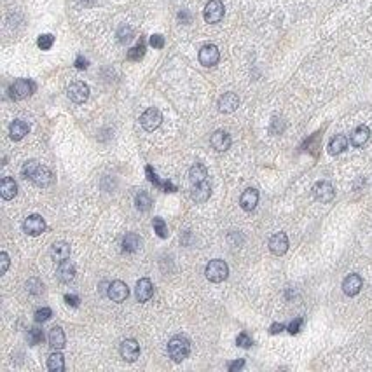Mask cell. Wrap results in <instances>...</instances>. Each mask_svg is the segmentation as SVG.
<instances>
[{"instance_id":"obj_1","label":"cell","mask_w":372,"mask_h":372,"mask_svg":"<svg viewBox=\"0 0 372 372\" xmlns=\"http://www.w3.org/2000/svg\"><path fill=\"white\" fill-rule=\"evenodd\" d=\"M21 173L25 178H28V180H32L35 185H39V187H49V185L52 184V180H55V175H52V172L47 168V166L40 165V163L37 161H26L25 165H23L21 168Z\"/></svg>"},{"instance_id":"obj_2","label":"cell","mask_w":372,"mask_h":372,"mask_svg":"<svg viewBox=\"0 0 372 372\" xmlns=\"http://www.w3.org/2000/svg\"><path fill=\"white\" fill-rule=\"evenodd\" d=\"M191 353V343L184 336H175L168 343V355L173 362H184Z\"/></svg>"},{"instance_id":"obj_3","label":"cell","mask_w":372,"mask_h":372,"mask_svg":"<svg viewBox=\"0 0 372 372\" xmlns=\"http://www.w3.org/2000/svg\"><path fill=\"white\" fill-rule=\"evenodd\" d=\"M204 275H206V278L210 280V282L220 283L227 278V275H229V268H227V264L224 262V260L215 259V260H210V264L206 265Z\"/></svg>"},{"instance_id":"obj_4","label":"cell","mask_w":372,"mask_h":372,"mask_svg":"<svg viewBox=\"0 0 372 372\" xmlns=\"http://www.w3.org/2000/svg\"><path fill=\"white\" fill-rule=\"evenodd\" d=\"M161 123H163V116H161V112H159V110L155 109V107L147 109L145 112L140 116V124H142V128L145 131L157 130V128L161 126Z\"/></svg>"},{"instance_id":"obj_5","label":"cell","mask_w":372,"mask_h":372,"mask_svg":"<svg viewBox=\"0 0 372 372\" xmlns=\"http://www.w3.org/2000/svg\"><path fill=\"white\" fill-rule=\"evenodd\" d=\"M35 91V84L32 81H26V79H20L11 86L9 93L13 100H23V98H28L30 94Z\"/></svg>"},{"instance_id":"obj_6","label":"cell","mask_w":372,"mask_h":372,"mask_svg":"<svg viewBox=\"0 0 372 372\" xmlns=\"http://www.w3.org/2000/svg\"><path fill=\"white\" fill-rule=\"evenodd\" d=\"M67 94L74 103H84V101L89 98V86L82 81L72 82V84L68 86Z\"/></svg>"},{"instance_id":"obj_7","label":"cell","mask_w":372,"mask_h":372,"mask_svg":"<svg viewBox=\"0 0 372 372\" xmlns=\"http://www.w3.org/2000/svg\"><path fill=\"white\" fill-rule=\"evenodd\" d=\"M23 231L30 236H39L45 231V220L42 219V215H28L23 222Z\"/></svg>"},{"instance_id":"obj_8","label":"cell","mask_w":372,"mask_h":372,"mask_svg":"<svg viewBox=\"0 0 372 372\" xmlns=\"http://www.w3.org/2000/svg\"><path fill=\"white\" fill-rule=\"evenodd\" d=\"M107 295L114 302H123V301H126V297L130 295V290H128L126 283L121 282V280H116V282H112L109 285Z\"/></svg>"},{"instance_id":"obj_9","label":"cell","mask_w":372,"mask_h":372,"mask_svg":"<svg viewBox=\"0 0 372 372\" xmlns=\"http://www.w3.org/2000/svg\"><path fill=\"white\" fill-rule=\"evenodd\" d=\"M154 295V285L149 278H142L136 282V288H135V297L138 302H147L150 301Z\"/></svg>"},{"instance_id":"obj_10","label":"cell","mask_w":372,"mask_h":372,"mask_svg":"<svg viewBox=\"0 0 372 372\" xmlns=\"http://www.w3.org/2000/svg\"><path fill=\"white\" fill-rule=\"evenodd\" d=\"M219 58H220V52H219L217 45L208 44V45H204V47H201V51H199V63L203 67H214V65H217Z\"/></svg>"},{"instance_id":"obj_11","label":"cell","mask_w":372,"mask_h":372,"mask_svg":"<svg viewBox=\"0 0 372 372\" xmlns=\"http://www.w3.org/2000/svg\"><path fill=\"white\" fill-rule=\"evenodd\" d=\"M224 18V4L220 0H210L204 7V20L206 23H219Z\"/></svg>"},{"instance_id":"obj_12","label":"cell","mask_w":372,"mask_h":372,"mask_svg":"<svg viewBox=\"0 0 372 372\" xmlns=\"http://www.w3.org/2000/svg\"><path fill=\"white\" fill-rule=\"evenodd\" d=\"M313 192H314V197H316V201H320V203H330V201L334 199V196H336V191H334L332 184L330 182H318L316 185L313 187Z\"/></svg>"},{"instance_id":"obj_13","label":"cell","mask_w":372,"mask_h":372,"mask_svg":"<svg viewBox=\"0 0 372 372\" xmlns=\"http://www.w3.org/2000/svg\"><path fill=\"white\" fill-rule=\"evenodd\" d=\"M119 353L126 362H135L140 356V344L135 339H126L121 343Z\"/></svg>"},{"instance_id":"obj_14","label":"cell","mask_w":372,"mask_h":372,"mask_svg":"<svg viewBox=\"0 0 372 372\" xmlns=\"http://www.w3.org/2000/svg\"><path fill=\"white\" fill-rule=\"evenodd\" d=\"M362 285H363L362 276L356 275V273H353V275H348L346 278H344V282H343V292L346 295H350V297H355V295L358 294L360 290H362Z\"/></svg>"},{"instance_id":"obj_15","label":"cell","mask_w":372,"mask_h":372,"mask_svg":"<svg viewBox=\"0 0 372 372\" xmlns=\"http://www.w3.org/2000/svg\"><path fill=\"white\" fill-rule=\"evenodd\" d=\"M269 250H271V253H275V255H285L288 250V238L285 233H276L271 236V240H269Z\"/></svg>"},{"instance_id":"obj_16","label":"cell","mask_w":372,"mask_h":372,"mask_svg":"<svg viewBox=\"0 0 372 372\" xmlns=\"http://www.w3.org/2000/svg\"><path fill=\"white\" fill-rule=\"evenodd\" d=\"M211 196V187L206 182H201V184L191 185V197L196 201V203H206Z\"/></svg>"},{"instance_id":"obj_17","label":"cell","mask_w":372,"mask_h":372,"mask_svg":"<svg viewBox=\"0 0 372 372\" xmlns=\"http://www.w3.org/2000/svg\"><path fill=\"white\" fill-rule=\"evenodd\" d=\"M240 204L245 211H253L259 204V191L257 189H246L240 197Z\"/></svg>"},{"instance_id":"obj_18","label":"cell","mask_w":372,"mask_h":372,"mask_svg":"<svg viewBox=\"0 0 372 372\" xmlns=\"http://www.w3.org/2000/svg\"><path fill=\"white\" fill-rule=\"evenodd\" d=\"M240 105V98L236 96L234 93H226L219 98V110L224 114H231L238 109Z\"/></svg>"},{"instance_id":"obj_19","label":"cell","mask_w":372,"mask_h":372,"mask_svg":"<svg viewBox=\"0 0 372 372\" xmlns=\"http://www.w3.org/2000/svg\"><path fill=\"white\" fill-rule=\"evenodd\" d=\"M51 257L55 262H63V260L70 259V245L67 241H56L51 246Z\"/></svg>"},{"instance_id":"obj_20","label":"cell","mask_w":372,"mask_h":372,"mask_svg":"<svg viewBox=\"0 0 372 372\" xmlns=\"http://www.w3.org/2000/svg\"><path fill=\"white\" fill-rule=\"evenodd\" d=\"M211 145H214L215 150H219V152H224V150H227L231 147V136L227 131H215L214 135H211Z\"/></svg>"},{"instance_id":"obj_21","label":"cell","mask_w":372,"mask_h":372,"mask_svg":"<svg viewBox=\"0 0 372 372\" xmlns=\"http://www.w3.org/2000/svg\"><path fill=\"white\" fill-rule=\"evenodd\" d=\"M56 276H58L60 282L63 283H70L75 276V265L70 262V260H63V262L58 264V269H56Z\"/></svg>"},{"instance_id":"obj_22","label":"cell","mask_w":372,"mask_h":372,"mask_svg":"<svg viewBox=\"0 0 372 372\" xmlns=\"http://www.w3.org/2000/svg\"><path fill=\"white\" fill-rule=\"evenodd\" d=\"M65 332H63L62 327H58V325H55L51 330H49V344H51L52 350H62V348H65Z\"/></svg>"},{"instance_id":"obj_23","label":"cell","mask_w":372,"mask_h":372,"mask_svg":"<svg viewBox=\"0 0 372 372\" xmlns=\"http://www.w3.org/2000/svg\"><path fill=\"white\" fill-rule=\"evenodd\" d=\"M28 131H30L28 124H26L25 121H21V119H16L9 128L11 140H14V142H20L21 138H25V136L28 135Z\"/></svg>"},{"instance_id":"obj_24","label":"cell","mask_w":372,"mask_h":372,"mask_svg":"<svg viewBox=\"0 0 372 372\" xmlns=\"http://www.w3.org/2000/svg\"><path fill=\"white\" fill-rule=\"evenodd\" d=\"M0 194L6 201L13 199L14 196L18 194V185L16 182H14V178L11 177H4L2 182H0Z\"/></svg>"},{"instance_id":"obj_25","label":"cell","mask_w":372,"mask_h":372,"mask_svg":"<svg viewBox=\"0 0 372 372\" xmlns=\"http://www.w3.org/2000/svg\"><path fill=\"white\" fill-rule=\"evenodd\" d=\"M189 180H191V185L201 184V182H206L208 180V170L204 165L201 163H196L191 170H189Z\"/></svg>"},{"instance_id":"obj_26","label":"cell","mask_w":372,"mask_h":372,"mask_svg":"<svg viewBox=\"0 0 372 372\" xmlns=\"http://www.w3.org/2000/svg\"><path fill=\"white\" fill-rule=\"evenodd\" d=\"M370 138V130L367 126H358L351 133V145L353 147H363Z\"/></svg>"},{"instance_id":"obj_27","label":"cell","mask_w":372,"mask_h":372,"mask_svg":"<svg viewBox=\"0 0 372 372\" xmlns=\"http://www.w3.org/2000/svg\"><path fill=\"white\" fill-rule=\"evenodd\" d=\"M140 246H142V238L138 236L136 233H128L126 236H124L123 240V250L128 253H135L140 250Z\"/></svg>"},{"instance_id":"obj_28","label":"cell","mask_w":372,"mask_h":372,"mask_svg":"<svg viewBox=\"0 0 372 372\" xmlns=\"http://www.w3.org/2000/svg\"><path fill=\"white\" fill-rule=\"evenodd\" d=\"M348 147V138L344 135H336L329 143V154L330 155H337L341 154L343 150H346Z\"/></svg>"},{"instance_id":"obj_29","label":"cell","mask_w":372,"mask_h":372,"mask_svg":"<svg viewBox=\"0 0 372 372\" xmlns=\"http://www.w3.org/2000/svg\"><path fill=\"white\" fill-rule=\"evenodd\" d=\"M47 369L51 372L65 370V358H63V355L58 350H56V353H52V355L47 358Z\"/></svg>"},{"instance_id":"obj_30","label":"cell","mask_w":372,"mask_h":372,"mask_svg":"<svg viewBox=\"0 0 372 372\" xmlns=\"http://www.w3.org/2000/svg\"><path fill=\"white\" fill-rule=\"evenodd\" d=\"M135 203L140 211H149L152 208V197H150L149 192H140V194H136Z\"/></svg>"},{"instance_id":"obj_31","label":"cell","mask_w":372,"mask_h":372,"mask_svg":"<svg viewBox=\"0 0 372 372\" xmlns=\"http://www.w3.org/2000/svg\"><path fill=\"white\" fill-rule=\"evenodd\" d=\"M44 341V332L39 327H33L28 330V343L30 346H35V344H40Z\"/></svg>"},{"instance_id":"obj_32","label":"cell","mask_w":372,"mask_h":372,"mask_svg":"<svg viewBox=\"0 0 372 372\" xmlns=\"http://www.w3.org/2000/svg\"><path fill=\"white\" fill-rule=\"evenodd\" d=\"M154 229L157 233L159 238H168V226L165 224V220L161 217H154Z\"/></svg>"},{"instance_id":"obj_33","label":"cell","mask_w":372,"mask_h":372,"mask_svg":"<svg viewBox=\"0 0 372 372\" xmlns=\"http://www.w3.org/2000/svg\"><path fill=\"white\" fill-rule=\"evenodd\" d=\"M143 55H145V45H143V42H140L136 47H133L128 51V58H130L131 62H138V60H142Z\"/></svg>"},{"instance_id":"obj_34","label":"cell","mask_w":372,"mask_h":372,"mask_svg":"<svg viewBox=\"0 0 372 372\" xmlns=\"http://www.w3.org/2000/svg\"><path fill=\"white\" fill-rule=\"evenodd\" d=\"M52 44H55V37H52L51 33H44V35H40L39 40H37V45H39L42 51H47V49H51Z\"/></svg>"},{"instance_id":"obj_35","label":"cell","mask_w":372,"mask_h":372,"mask_svg":"<svg viewBox=\"0 0 372 372\" xmlns=\"http://www.w3.org/2000/svg\"><path fill=\"white\" fill-rule=\"evenodd\" d=\"M42 288H44V285L39 282V280L37 278H32V280H28V283H26V290L30 292V294H40V292H42Z\"/></svg>"},{"instance_id":"obj_36","label":"cell","mask_w":372,"mask_h":372,"mask_svg":"<svg viewBox=\"0 0 372 372\" xmlns=\"http://www.w3.org/2000/svg\"><path fill=\"white\" fill-rule=\"evenodd\" d=\"M51 316H52L51 307H40V309L35 311V320L39 322V324H40V322H42V324H44V322H47Z\"/></svg>"},{"instance_id":"obj_37","label":"cell","mask_w":372,"mask_h":372,"mask_svg":"<svg viewBox=\"0 0 372 372\" xmlns=\"http://www.w3.org/2000/svg\"><path fill=\"white\" fill-rule=\"evenodd\" d=\"M117 37H119V42H128L133 37V30L130 26H121L119 32H117Z\"/></svg>"},{"instance_id":"obj_38","label":"cell","mask_w":372,"mask_h":372,"mask_svg":"<svg viewBox=\"0 0 372 372\" xmlns=\"http://www.w3.org/2000/svg\"><path fill=\"white\" fill-rule=\"evenodd\" d=\"M236 344L240 348H250L253 344V341H252V337H250L246 332H241L240 336H238V339H236Z\"/></svg>"},{"instance_id":"obj_39","label":"cell","mask_w":372,"mask_h":372,"mask_svg":"<svg viewBox=\"0 0 372 372\" xmlns=\"http://www.w3.org/2000/svg\"><path fill=\"white\" fill-rule=\"evenodd\" d=\"M147 177H149V180L152 182L155 187H161V185H163V182L159 180L157 175H155V172L152 170V166H147Z\"/></svg>"},{"instance_id":"obj_40","label":"cell","mask_w":372,"mask_h":372,"mask_svg":"<svg viewBox=\"0 0 372 372\" xmlns=\"http://www.w3.org/2000/svg\"><path fill=\"white\" fill-rule=\"evenodd\" d=\"M150 45H152L154 49H163V47H165V39H163V35H152V37H150Z\"/></svg>"},{"instance_id":"obj_41","label":"cell","mask_w":372,"mask_h":372,"mask_svg":"<svg viewBox=\"0 0 372 372\" xmlns=\"http://www.w3.org/2000/svg\"><path fill=\"white\" fill-rule=\"evenodd\" d=\"M302 327V318H297V320H294L290 325H288V332L290 334H297L299 330Z\"/></svg>"},{"instance_id":"obj_42","label":"cell","mask_w":372,"mask_h":372,"mask_svg":"<svg viewBox=\"0 0 372 372\" xmlns=\"http://www.w3.org/2000/svg\"><path fill=\"white\" fill-rule=\"evenodd\" d=\"M88 65H89V62L84 58V56H82V55L77 56V60H75V68H79V70H86Z\"/></svg>"},{"instance_id":"obj_43","label":"cell","mask_w":372,"mask_h":372,"mask_svg":"<svg viewBox=\"0 0 372 372\" xmlns=\"http://www.w3.org/2000/svg\"><path fill=\"white\" fill-rule=\"evenodd\" d=\"M0 260H2V268H0V275H6L7 268H9V257H7L6 252L0 253Z\"/></svg>"},{"instance_id":"obj_44","label":"cell","mask_w":372,"mask_h":372,"mask_svg":"<svg viewBox=\"0 0 372 372\" xmlns=\"http://www.w3.org/2000/svg\"><path fill=\"white\" fill-rule=\"evenodd\" d=\"M65 302H67L68 306H72V307H77V306H79V302H81V301H79L77 295H74V294H67V295H65Z\"/></svg>"},{"instance_id":"obj_45","label":"cell","mask_w":372,"mask_h":372,"mask_svg":"<svg viewBox=\"0 0 372 372\" xmlns=\"http://www.w3.org/2000/svg\"><path fill=\"white\" fill-rule=\"evenodd\" d=\"M245 367V360H236V362H231L229 365H227V369H229V372H236Z\"/></svg>"},{"instance_id":"obj_46","label":"cell","mask_w":372,"mask_h":372,"mask_svg":"<svg viewBox=\"0 0 372 372\" xmlns=\"http://www.w3.org/2000/svg\"><path fill=\"white\" fill-rule=\"evenodd\" d=\"M161 189H165V192H175V191H177V187H175V185H173V184H172V182H170V180L163 182Z\"/></svg>"},{"instance_id":"obj_47","label":"cell","mask_w":372,"mask_h":372,"mask_svg":"<svg viewBox=\"0 0 372 372\" xmlns=\"http://www.w3.org/2000/svg\"><path fill=\"white\" fill-rule=\"evenodd\" d=\"M283 329H285L283 324H273L271 327H269V334H278V332H282Z\"/></svg>"},{"instance_id":"obj_48","label":"cell","mask_w":372,"mask_h":372,"mask_svg":"<svg viewBox=\"0 0 372 372\" xmlns=\"http://www.w3.org/2000/svg\"><path fill=\"white\" fill-rule=\"evenodd\" d=\"M178 20H180V21H184L185 25H187V23H191V16H189V13H187V11H182V13L178 14Z\"/></svg>"},{"instance_id":"obj_49","label":"cell","mask_w":372,"mask_h":372,"mask_svg":"<svg viewBox=\"0 0 372 372\" xmlns=\"http://www.w3.org/2000/svg\"><path fill=\"white\" fill-rule=\"evenodd\" d=\"M81 4H84V6H91V4L94 2V0H79Z\"/></svg>"}]
</instances>
